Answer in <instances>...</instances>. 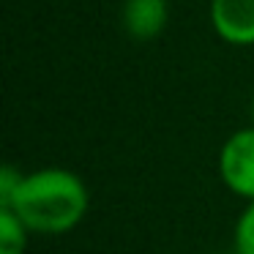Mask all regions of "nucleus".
I'll list each match as a JSON object with an SVG mask.
<instances>
[{
  "mask_svg": "<svg viewBox=\"0 0 254 254\" xmlns=\"http://www.w3.org/2000/svg\"><path fill=\"white\" fill-rule=\"evenodd\" d=\"M22 178H25V172L17 170L14 164H6L3 170H0V205H8V202H11V197L17 194Z\"/></svg>",
  "mask_w": 254,
  "mask_h": 254,
  "instance_id": "obj_7",
  "label": "nucleus"
},
{
  "mask_svg": "<svg viewBox=\"0 0 254 254\" xmlns=\"http://www.w3.org/2000/svg\"><path fill=\"white\" fill-rule=\"evenodd\" d=\"M33 232L11 208H0V254H25Z\"/></svg>",
  "mask_w": 254,
  "mask_h": 254,
  "instance_id": "obj_5",
  "label": "nucleus"
},
{
  "mask_svg": "<svg viewBox=\"0 0 254 254\" xmlns=\"http://www.w3.org/2000/svg\"><path fill=\"white\" fill-rule=\"evenodd\" d=\"M219 178L243 202L254 199V123L238 128L219 150Z\"/></svg>",
  "mask_w": 254,
  "mask_h": 254,
  "instance_id": "obj_2",
  "label": "nucleus"
},
{
  "mask_svg": "<svg viewBox=\"0 0 254 254\" xmlns=\"http://www.w3.org/2000/svg\"><path fill=\"white\" fill-rule=\"evenodd\" d=\"M30 232L39 235H63L82 224L90 210L88 183L66 167H41L25 172L17 194L8 205Z\"/></svg>",
  "mask_w": 254,
  "mask_h": 254,
  "instance_id": "obj_1",
  "label": "nucleus"
},
{
  "mask_svg": "<svg viewBox=\"0 0 254 254\" xmlns=\"http://www.w3.org/2000/svg\"><path fill=\"white\" fill-rule=\"evenodd\" d=\"M170 22V0H123L121 25L131 39L153 41Z\"/></svg>",
  "mask_w": 254,
  "mask_h": 254,
  "instance_id": "obj_4",
  "label": "nucleus"
},
{
  "mask_svg": "<svg viewBox=\"0 0 254 254\" xmlns=\"http://www.w3.org/2000/svg\"><path fill=\"white\" fill-rule=\"evenodd\" d=\"M249 118H252V123H254V96H252V104H249Z\"/></svg>",
  "mask_w": 254,
  "mask_h": 254,
  "instance_id": "obj_8",
  "label": "nucleus"
},
{
  "mask_svg": "<svg viewBox=\"0 0 254 254\" xmlns=\"http://www.w3.org/2000/svg\"><path fill=\"white\" fill-rule=\"evenodd\" d=\"M232 246L235 254H254V199L243 205L232 230Z\"/></svg>",
  "mask_w": 254,
  "mask_h": 254,
  "instance_id": "obj_6",
  "label": "nucleus"
},
{
  "mask_svg": "<svg viewBox=\"0 0 254 254\" xmlns=\"http://www.w3.org/2000/svg\"><path fill=\"white\" fill-rule=\"evenodd\" d=\"M208 17L224 44L254 47V0H210Z\"/></svg>",
  "mask_w": 254,
  "mask_h": 254,
  "instance_id": "obj_3",
  "label": "nucleus"
}]
</instances>
